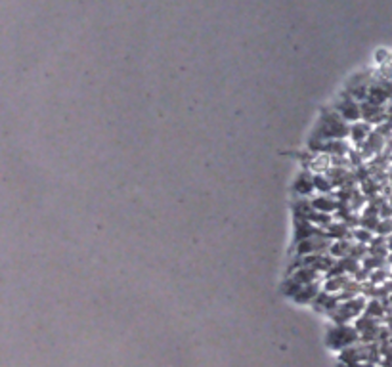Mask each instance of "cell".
I'll list each match as a JSON object with an SVG mask.
<instances>
[{
  "instance_id": "cell-1",
  "label": "cell",
  "mask_w": 392,
  "mask_h": 367,
  "mask_svg": "<svg viewBox=\"0 0 392 367\" xmlns=\"http://www.w3.org/2000/svg\"><path fill=\"white\" fill-rule=\"evenodd\" d=\"M346 136H350L348 122L337 111H326L314 132V140H344Z\"/></svg>"
},
{
  "instance_id": "cell-2",
  "label": "cell",
  "mask_w": 392,
  "mask_h": 367,
  "mask_svg": "<svg viewBox=\"0 0 392 367\" xmlns=\"http://www.w3.org/2000/svg\"><path fill=\"white\" fill-rule=\"evenodd\" d=\"M338 115L342 117V119L346 120V122H356V120L362 119V106L358 104V100L356 98H352L348 92H344L342 98L338 100L337 108H335Z\"/></svg>"
},
{
  "instance_id": "cell-3",
  "label": "cell",
  "mask_w": 392,
  "mask_h": 367,
  "mask_svg": "<svg viewBox=\"0 0 392 367\" xmlns=\"http://www.w3.org/2000/svg\"><path fill=\"white\" fill-rule=\"evenodd\" d=\"M324 236H326V234L300 239V243H298V247H296L298 248V254H316V252H322V250H326V248L331 247L333 241L324 239Z\"/></svg>"
},
{
  "instance_id": "cell-4",
  "label": "cell",
  "mask_w": 392,
  "mask_h": 367,
  "mask_svg": "<svg viewBox=\"0 0 392 367\" xmlns=\"http://www.w3.org/2000/svg\"><path fill=\"white\" fill-rule=\"evenodd\" d=\"M312 148L326 155H344L348 152V144L344 140H318V146L312 144Z\"/></svg>"
},
{
  "instance_id": "cell-5",
  "label": "cell",
  "mask_w": 392,
  "mask_h": 367,
  "mask_svg": "<svg viewBox=\"0 0 392 367\" xmlns=\"http://www.w3.org/2000/svg\"><path fill=\"white\" fill-rule=\"evenodd\" d=\"M312 206L316 208V210H322V212H327V214H331L333 210H337V201L333 199V197H327V195H320L316 199H312Z\"/></svg>"
},
{
  "instance_id": "cell-6",
  "label": "cell",
  "mask_w": 392,
  "mask_h": 367,
  "mask_svg": "<svg viewBox=\"0 0 392 367\" xmlns=\"http://www.w3.org/2000/svg\"><path fill=\"white\" fill-rule=\"evenodd\" d=\"M368 136H370V124L368 122H354V124H350V138L356 144L366 142Z\"/></svg>"
},
{
  "instance_id": "cell-7",
  "label": "cell",
  "mask_w": 392,
  "mask_h": 367,
  "mask_svg": "<svg viewBox=\"0 0 392 367\" xmlns=\"http://www.w3.org/2000/svg\"><path fill=\"white\" fill-rule=\"evenodd\" d=\"M294 188H296V192H300L302 195L310 194L312 190H316V188H314V176H308V178H306V174H302V176L296 180V186H294Z\"/></svg>"
},
{
  "instance_id": "cell-8",
  "label": "cell",
  "mask_w": 392,
  "mask_h": 367,
  "mask_svg": "<svg viewBox=\"0 0 392 367\" xmlns=\"http://www.w3.org/2000/svg\"><path fill=\"white\" fill-rule=\"evenodd\" d=\"M314 188H316L318 192H322V194H329V192L335 188V184L331 182L327 176L316 174V176H314Z\"/></svg>"
},
{
  "instance_id": "cell-9",
  "label": "cell",
  "mask_w": 392,
  "mask_h": 367,
  "mask_svg": "<svg viewBox=\"0 0 392 367\" xmlns=\"http://www.w3.org/2000/svg\"><path fill=\"white\" fill-rule=\"evenodd\" d=\"M377 232H379V234H390L392 232V220L386 218L384 222H381V224L377 226Z\"/></svg>"
}]
</instances>
